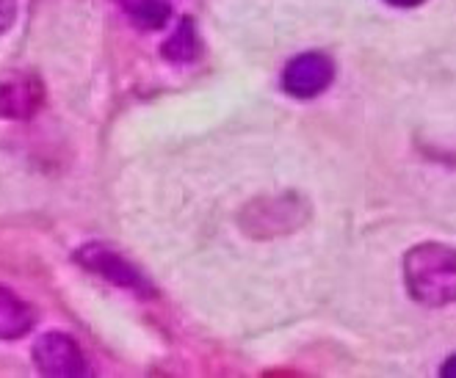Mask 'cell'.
<instances>
[{"mask_svg":"<svg viewBox=\"0 0 456 378\" xmlns=\"http://www.w3.org/2000/svg\"><path fill=\"white\" fill-rule=\"evenodd\" d=\"M385 4H390L395 9H415V6L426 4V0H385Z\"/></svg>","mask_w":456,"mask_h":378,"instance_id":"cell-11","label":"cell"},{"mask_svg":"<svg viewBox=\"0 0 456 378\" xmlns=\"http://www.w3.org/2000/svg\"><path fill=\"white\" fill-rule=\"evenodd\" d=\"M37 320H39L37 310L20 293L0 285V340L4 342L22 340L25 334H31Z\"/></svg>","mask_w":456,"mask_h":378,"instance_id":"cell-7","label":"cell"},{"mask_svg":"<svg viewBox=\"0 0 456 378\" xmlns=\"http://www.w3.org/2000/svg\"><path fill=\"white\" fill-rule=\"evenodd\" d=\"M407 293L423 307L456 304V249L445 243H418L404 254Z\"/></svg>","mask_w":456,"mask_h":378,"instance_id":"cell-1","label":"cell"},{"mask_svg":"<svg viewBox=\"0 0 456 378\" xmlns=\"http://www.w3.org/2000/svg\"><path fill=\"white\" fill-rule=\"evenodd\" d=\"M17 0H0V36H6L12 31V25L17 20Z\"/></svg>","mask_w":456,"mask_h":378,"instance_id":"cell-10","label":"cell"},{"mask_svg":"<svg viewBox=\"0 0 456 378\" xmlns=\"http://www.w3.org/2000/svg\"><path fill=\"white\" fill-rule=\"evenodd\" d=\"M72 260L84 268V271L100 277L102 282H109V285H114L119 290L139 295V299H152V295H155L152 282L122 252L109 246V243H102V240L84 243V246L75 249Z\"/></svg>","mask_w":456,"mask_h":378,"instance_id":"cell-2","label":"cell"},{"mask_svg":"<svg viewBox=\"0 0 456 378\" xmlns=\"http://www.w3.org/2000/svg\"><path fill=\"white\" fill-rule=\"evenodd\" d=\"M164 59L167 61H175V64H189L197 59L200 52V39H197V28H194V20L185 17L180 20L177 31L164 42Z\"/></svg>","mask_w":456,"mask_h":378,"instance_id":"cell-8","label":"cell"},{"mask_svg":"<svg viewBox=\"0 0 456 378\" xmlns=\"http://www.w3.org/2000/svg\"><path fill=\"white\" fill-rule=\"evenodd\" d=\"M31 359L34 367L42 375L50 378H77L89 375V362L80 350L77 340L69 337L67 332H45L34 340L31 345Z\"/></svg>","mask_w":456,"mask_h":378,"instance_id":"cell-3","label":"cell"},{"mask_svg":"<svg viewBox=\"0 0 456 378\" xmlns=\"http://www.w3.org/2000/svg\"><path fill=\"white\" fill-rule=\"evenodd\" d=\"M130 20L144 31H160L172 17L169 0H133L127 6Z\"/></svg>","mask_w":456,"mask_h":378,"instance_id":"cell-9","label":"cell"},{"mask_svg":"<svg viewBox=\"0 0 456 378\" xmlns=\"http://www.w3.org/2000/svg\"><path fill=\"white\" fill-rule=\"evenodd\" d=\"M335 80V64L324 52H302L282 69V89L297 100H313Z\"/></svg>","mask_w":456,"mask_h":378,"instance_id":"cell-5","label":"cell"},{"mask_svg":"<svg viewBox=\"0 0 456 378\" xmlns=\"http://www.w3.org/2000/svg\"><path fill=\"white\" fill-rule=\"evenodd\" d=\"M305 213L307 207L299 197H274L252 202L238 221L252 237H272L297 229L305 221Z\"/></svg>","mask_w":456,"mask_h":378,"instance_id":"cell-4","label":"cell"},{"mask_svg":"<svg viewBox=\"0 0 456 378\" xmlns=\"http://www.w3.org/2000/svg\"><path fill=\"white\" fill-rule=\"evenodd\" d=\"M45 105V86L37 75H12L0 84V117L25 122Z\"/></svg>","mask_w":456,"mask_h":378,"instance_id":"cell-6","label":"cell"},{"mask_svg":"<svg viewBox=\"0 0 456 378\" xmlns=\"http://www.w3.org/2000/svg\"><path fill=\"white\" fill-rule=\"evenodd\" d=\"M440 375H443V378H456V357H451V359L440 367Z\"/></svg>","mask_w":456,"mask_h":378,"instance_id":"cell-12","label":"cell"}]
</instances>
